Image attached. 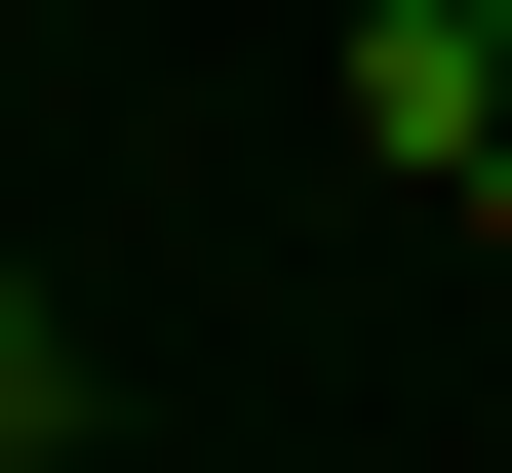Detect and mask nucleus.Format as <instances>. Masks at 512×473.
<instances>
[{"label":"nucleus","instance_id":"f257e3e1","mask_svg":"<svg viewBox=\"0 0 512 473\" xmlns=\"http://www.w3.org/2000/svg\"><path fill=\"white\" fill-rule=\"evenodd\" d=\"M316 119L394 158V198H512V40H473V0H355V40H316Z\"/></svg>","mask_w":512,"mask_h":473},{"label":"nucleus","instance_id":"f03ea898","mask_svg":"<svg viewBox=\"0 0 512 473\" xmlns=\"http://www.w3.org/2000/svg\"><path fill=\"white\" fill-rule=\"evenodd\" d=\"M0 473H79V316H40V276H0Z\"/></svg>","mask_w":512,"mask_h":473},{"label":"nucleus","instance_id":"7ed1b4c3","mask_svg":"<svg viewBox=\"0 0 512 473\" xmlns=\"http://www.w3.org/2000/svg\"><path fill=\"white\" fill-rule=\"evenodd\" d=\"M473 40H512V0H473Z\"/></svg>","mask_w":512,"mask_h":473}]
</instances>
